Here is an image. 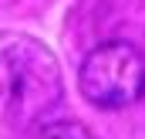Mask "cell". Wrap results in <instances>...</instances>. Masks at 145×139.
Returning <instances> with one entry per match:
<instances>
[{
  "label": "cell",
  "mask_w": 145,
  "mask_h": 139,
  "mask_svg": "<svg viewBox=\"0 0 145 139\" xmlns=\"http://www.w3.org/2000/svg\"><path fill=\"white\" fill-rule=\"evenodd\" d=\"M0 95L7 99L10 112L27 122L37 112H47L61 99V81H57V65L34 41H17L7 48L0 58Z\"/></svg>",
  "instance_id": "6da1fadb"
},
{
  "label": "cell",
  "mask_w": 145,
  "mask_h": 139,
  "mask_svg": "<svg viewBox=\"0 0 145 139\" xmlns=\"http://www.w3.org/2000/svg\"><path fill=\"white\" fill-rule=\"evenodd\" d=\"M78 85L98 109H125L145 92V61L128 41L98 44L78 71Z\"/></svg>",
  "instance_id": "7a4b0ae2"
},
{
  "label": "cell",
  "mask_w": 145,
  "mask_h": 139,
  "mask_svg": "<svg viewBox=\"0 0 145 139\" xmlns=\"http://www.w3.org/2000/svg\"><path fill=\"white\" fill-rule=\"evenodd\" d=\"M37 139H95L81 122H47L40 132H37Z\"/></svg>",
  "instance_id": "3957f363"
}]
</instances>
